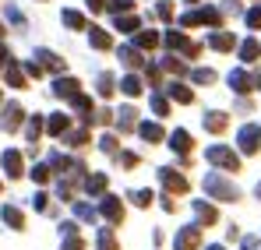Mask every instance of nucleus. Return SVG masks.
Here are the masks:
<instances>
[{"instance_id":"44","label":"nucleus","mask_w":261,"mask_h":250,"mask_svg":"<svg viewBox=\"0 0 261 250\" xmlns=\"http://www.w3.org/2000/svg\"><path fill=\"white\" fill-rule=\"evenodd\" d=\"M152 198H155L152 190H134V194H130V201H134L138 208H148V205H152Z\"/></svg>"},{"instance_id":"54","label":"nucleus","mask_w":261,"mask_h":250,"mask_svg":"<svg viewBox=\"0 0 261 250\" xmlns=\"http://www.w3.org/2000/svg\"><path fill=\"white\" fill-rule=\"evenodd\" d=\"M222 11H226V14H240V4H237V0H226Z\"/></svg>"},{"instance_id":"34","label":"nucleus","mask_w":261,"mask_h":250,"mask_svg":"<svg viewBox=\"0 0 261 250\" xmlns=\"http://www.w3.org/2000/svg\"><path fill=\"white\" fill-rule=\"evenodd\" d=\"M64 141H67L71 148H82V145H88V130H85V127H82V130H67Z\"/></svg>"},{"instance_id":"46","label":"nucleus","mask_w":261,"mask_h":250,"mask_svg":"<svg viewBox=\"0 0 261 250\" xmlns=\"http://www.w3.org/2000/svg\"><path fill=\"white\" fill-rule=\"evenodd\" d=\"M7 18H11V25H14V29H25V14H21L14 4H7Z\"/></svg>"},{"instance_id":"60","label":"nucleus","mask_w":261,"mask_h":250,"mask_svg":"<svg viewBox=\"0 0 261 250\" xmlns=\"http://www.w3.org/2000/svg\"><path fill=\"white\" fill-rule=\"evenodd\" d=\"M258 88H261V74H258Z\"/></svg>"},{"instance_id":"59","label":"nucleus","mask_w":261,"mask_h":250,"mask_svg":"<svg viewBox=\"0 0 261 250\" xmlns=\"http://www.w3.org/2000/svg\"><path fill=\"white\" fill-rule=\"evenodd\" d=\"M258 198H261V180H258Z\"/></svg>"},{"instance_id":"51","label":"nucleus","mask_w":261,"mask_h":250,"mask_svg":"<svg viewBox=\"0 0 261 250\" xmlns=\"http://www.w3.org/2000/svg\"><path fill=\"white\" fill-rule=\"evenodd\" d=\"M120 166L134 169V166H138V155H134V152H120Z\"/></svg>"},{"instance_id":"5","label":"nucleus","mask_w":261,"mask_h":250,"mask_svg":"<svg viewBox=\"0 0 261 250\" xmlns=\"http://www.w3.org/2000/svg\"><path fill=\"white\" fill-rule=\"evenodd\" d=\"M163 42H166L170 49H176V53H184V57H198V53H201V46H198V42H191L184 32H176V29H173V32H166Z\"/></svg>"},{"instance_id":"38","label":"nucleus","mask_w":261,"mask_h":250,"mask_svg":"<svg viewBox=\"0 0 261 250\" xmlns=\"http://www.w3.org/2000/svg\"><path fill=\"white\" fill-rule=\"evenodd\" d=\"M64 25H67V29H85V14L67 7V11H64Z\"/></svg>"},{"instance_id":"18","label":"nucleus","mask_w":261,"mask_h":250,"mask_svg":"<svg viewBox=\"0 0 261 250\" xmlns=\"http://www.w3.org/2000/svg\"><path fill=\"white\" fill-rule=\"evenodd\" d=\"M53 92H57L60 99H74V95H82V92H78V81H74V78H57Z\"/></svg>"},{"instance_id":"3","label":"nucleus","mask_w":261,"mask_h":250,"mask_svg":"<svg viewBox=\"0 0 261 250\" xmlns=\"http://www.w3.org/2000/svg\"><path fill=\"white\" fill-rule=\"evenodd\" d=\"M205 159L212 162V166H219V169H240V155L233 152V148H226V145H212L208 152H205Z\"/></svg>"},{"instance_id":"62","label":"nucleus","mask_w":261,"mask_h":250,"mask_svg":"<svg viewBox=\"0 0 261 250\" xmlns=\"http://www.w3.org/2000/svg\"><path fill=\"white\" fill-rule=\"evenodd\" d=\"M187 4H194V0H187Z\"/></svg>"},{"instance_id":"35","label":"nucleus","mask_w":261,"mask_h":250,"mask_svg":"<svg viewBox=\"0 0 261 250\" xmlns=\"http://www.w3.org/2000/svg\"><path fill=\"white\" fill-rule=\"evenodd\" d=\"M120 88H124V95H141V78L127 74V78H120Z\"/></svg>"},{"instance_id":"45","label":"nucleus","mask_w":261,"mask_h":250,"mask_svg":"<svg viewBox=\"0 0 261 250\" xmlns=\"http://www.w3.org/2000/svg\"><path fill=\"white\" fill-rule=\"evenodd\" d=\"M64 250H85V240H82L78 233H67V236H64Z\"/></svg>"},{"instance_id":"33","label":"nucleus","mask_w":261,"mask_h":250,"mask_svg":"<svg viewBox=\"0 0 261 250\" xmlns=\"http://www.w3.org/2000/svg\"><path fill=\"white\" fill-rule=\"evenodd\" d=\"M159 67H163V71H170V74H176V78H180V74H187V67H184L176 57H159Z\"/></svg>"},{"instance_id":"30","label":"nucleus","mask_w":261,"mask_h":250,"mask_svg":"<svg viewBox=\"0 0 261 250\" xmlns=\"http://www.w3.org/2000/svg\"><path fill=\"white\" fill-rule=\"evenodd\" d=\"M113 88H117V85H113V74H106V71H102V74L95 78V92H99L102 99H110V95H113Z\"/></svg>"},{"instance_id":"42","label":"nucleus","mask_w":261,"mask_h":250,"mask_svg":"<svg viewBox=\"0 0 261 250\" xmlns=\"http://www.w3.org/2000/svg\"><path fill=\"white\" fill-rule=\"evenodd\" d=\"M152 113H155V117H166V113H170V102H166L159 92L152 95Z\"/></svg>"},{"instance_id":"25","label":"nucleus","mask_w":261,"mask_h":250,"mask_svg":"<svg viewBox=\"0 0 261 250\" xmlns=\"http://www.w3.org/2000/svg\"><path fill=\"white\" fill-rule=\"evenodd\" d=\"M134 46L138 49H155L159 46V32H152V29L148 32H134Z\"/></svg>"},{"instance_id":"19","label":"nucleus","mask_w":261,"mask_h":250,"mask_svg":"<svg viewBox=\"0 0 261 250\" xmlns=\"http://www.w3.org/2000/svg\"><path fill=\"white\" fill-rule=\"evenodd\" d=\"M258 57H261V42L258 39H244L240 42V60H244V64H254Z\"/></svg>"},{"instance_id":"32","label":"nucleus","mask_w":261,"mask_h":250,"mask_svg":"<svg viewBox=\"0 0 261 250\" xmlns=\"http://www.w3.org/2000/svg\"><path fill=\"white\" fill-rule=\"evenodd\" d=\"M74 215H78L82 222H95V218H99V211L92 208L88 201H74Z\"/></svg>"},{"instance_id":"14","label":"nucleus","mask_w":261,"mask_h":250,"mask_svg":"<svg viewBox=\"0 0 261 250\" xmlns=\"http://www.w3.org/2000/svg\"><path fill=\"white\" fill-rule=\"evenodd\" d=\"M194 215H198V226H216L219 222V211L205 201H194Z\"/></svg>"},{"instance_id":"27","label":"nucleus","mask_w":261,"mask_h":250,"mask_svg":"<svg viewBox=\"0 0 261 250\" xmlns=\"http://www.w3.org/2000/svg\"><path fill=\"white\" fill-rule=\"evenodd\" d=\"M36 60H39L43 67H49V71H60V67H64V60H60L57 53H49V49H36Z\"/></svg>"},{"instance_id":"31","label":"nucleus","mask_w":261,"mask_h":250,"mask_svg":"<svg viewBox=\"0 0 261 250\" xmlns=\"http://www.w3.org/2000/svg\"><path fill=\"white\" fill-rule=\"evenodd\" d=\"M25 134H29L32 148H36V141H39V134H43V117H39V113H36V117H29V124H25Z\"/></svg>"},{"instance_id":"52","label":"nucleus","mask_w":261,"mask_h":250,"mask_svg":"<svg viewBox=\"0 0 261 250\" xmlns=\"http://www.w3.org/2000/svg\"><path fill=\"white\" fill-rule=\"evenodd\" d=\"M32 205H36V211H46V208H49V201H46V194H43V190H39V194L32 198Z\"/></svg>"},{"instance_id":"17","label":"nucleus","mask_w":261,"mask_h":250,"mask_svg":"<svg viewBox=\"0 0 261 250\" xmlns=\"http://www.w3.org/2000/svg\"><path fill=\"white\" fill-rule=\"evenodd\" d=\"M120 64H124V67H148V64L141 60L138 46H120Z\"/></svg>"},{"instance_id":"6","label":"nucleus","mask_w":261,"mask_h":250,"mask_svg":"<svg viewBox=\"0 0 261 250\" xmlns=\"http://www.w3.org/2000/svg\"><path fill=\"white\" fill-rule=\"evenodd\" d=\"M198 243H201V226L194 222V226H184L180 233H176L173 247L176 250H198Z\"/></svg>"},{"instance_id":"43","label":"nucleus","mask_w":261,"mask_h":250,"mask_svg":"<svg viewBox=\"0 0 261 250\" xmlns=\"http://www.w3.org/2000/svg\"><path fill=\"white\" fill-rule=\"evenodd\" d=\"M99 148H102L106 155H120V152H117V137H113V134H102V137H99Z\"/></svg>"},{"instance_id":"26","label":"nucleus","mask_w":261,"mask_h":250,"mask_svg":"<svg viewBox=\"0 0 261 250\" xmlns=\"http://www.w3.org/2000/svg\"><path fill=\"white\" fill-rule=\"evenodd\" d=\"M134 124H138V109H134V106H124V109L117 113V127H120V130H130Z\"/></svg>"},{"instance_id":"61","label":"nucleus","mask_w":261,"mask_h":250,"mask_svg":"<svg viewBox=\"0 0 261 250\" xmlns=\"http://www.w3.org/2000/svg\"><path fill=\"white\" fill-rule=\"evenodd\" d=\"M0 36H4V25H0Z\"/></svg>"},{"instance_id":"56","label":"nucleus","mask_w":261,"mask_h":250,"mask_svg":"<svg viewBox=\"0 0 261 250\" xmlns=\"http://www.w3.org/2000/svg\"><path fill=\"white\" fill-rule=\"evenodd\" d=\"M7 64H11V53L0 46V71H7Z\"/></svg>"},{"instance_id":"4","label":"nucleus","mask_w":261,"mask_h":250,"mask_svg":"<svg viewBox=\"0 0 261 250\" xmlns=\"http://www.w3.org/2000/svg\"><path fill=\"white\" fill-rule=\"evenodd\" d=\"M237 141H240V152H244V155L261 152V124H244L240 134H237Z\"/></svg>"},{"instance_id":"41","label":"nucleus","mask_w":261,"mask_h":250,"mask_svg":"<svg viewBox=\"0 0 261 250\" xmlns=\"http://www.w3.org/2000/svg\"><path fill=\"white\" fill-rule=\"evenodd\" d=\"M130 7H134V0H110L106 4V11H113V14H130Z\"/></svg>"},{"instance_id":"36","label":"nucleus","mask_w":261,"mask_h":250,"mask_svg":"<svg viewBox=\"0 0 261 250\" xmlns=\"http://www.w3.org/2000/svg\"><path fill=\"white\" fill-rule=\"evenodd\" d=\"M92 46H95V49H110V46H113V36L102 32V29H92Z\"/></svg>"},{"instance_id":"50","label":"nucleus","mask_w":261,"mask_h":250,"mask_svg":"<svg viewBox=\"0 0 261 250\" xmlns=\"http://www.w3.org/2000/svg\"><path fill=\"white\" fill-rule=\"evenodd\" d=\"M247 29H261V4L247 11Z\"/></svg>"},{"instance_id":"16","label":"nucleus","mask_w":261,"mask_h":250,"mask_svg":"<svg viewBox=\"0 0 261 250\" xmlns=\"http://www.w3.org/2000/svg\"><path fill=\"white\" fill-rule=\"evenodd\" d=\"M67 127H71V120H67V113H53V117L46 120V130H49L53 137H64V134H67Z\"/></svg>"},{"instance_id":"55","label":"nucleus","mask_w":261,"mask_h":250,"mask_svg":"<svg viewBox=\"0 0 261 250\" xmlns=\"http://www.w3.org/2000/svg\"><path fill=\"white\" fill-rule=\"evenodd\" d=\"M110 120H113L110 109H99V113H95V124H110Z\"/></svg>"},{"instance_id":"57","label":"nucleus","mask_w":261,"mask_h":250,"mask_svg":"<svg viewBox=\"0 0 261 250\" xmlns=\"http://www.w3.org/2000/svg\"><path fill=\"white\" fill-rule=\"evenodd\" d=\"M106 4H110V0H88V7H92V11H102Z\"/></svg>"},{"instance_id":"11","label":"nucleus","mask_w":261,"mask_h":250,"mask_svg":"<svg viewBox=\"0 0 261 250\" xmlns=\"http://www.w3.org/2000/svg\"><path fill=\"white\" fill-rule=\"evenodd\" d=\"M201 124H205V130H212V134H222L226 124H229V117H226L222 109H212V113H205V120H201Z\"/></svg>"},{"instance_id":"28","label":"nucleus","mask_w":261,"mask_h":250,"mask_svg":"<svg viewBox=\"0 0 261 250\" xmlns=\"http://www.w3.org/2000/svg\"><path fill=\"white\" fill-rule=\"evenodd\" d=\"M117 29H120L124 36H134V32L141 29V21H138L134 14H117Z\"/></svg>"},{"instance_id":"13","label":"nucleus","mask_w":261,"mask_h":250,"mask_svg":"<svg viewBox=\"0 0 261 250\" xmlns=\"http://www.w3.org/2000/svg\"><path fill=\"white\" fill-rule=\"evenodd\" d=\"M208 46H212V49H219V53H229V49L237 46V39H233L229 32H222V29H216V32L208 36Z\"/></svg>"},{"instance_id":"10","label":"nucleus","mask_w":261,"mask_h":250,"mask_svg":"<svg viewBox=\"0 0 261 250\" xmlns=\"http://www.w3.org/2000/svg\"><path fill=\"white\" fill-rule=\"evenodd\" d=\"M21 117H25V113H21V106H18V102H11V106L4 109V117H0V127H4V130H18Z\"/></svg>"},{"instance_id":"24","label":"nucleus","mask_w":261,"mask_h":250,"mask_svg":"<svg viewBox=\"0 0 261 250\" xmlns=\"http://www.w3.org/2000/svg\"><path fill=\"white\" fill-rule=\"evenodd\" d=\"M4 74H7V85H11V88H25V67H18L14 60L7 64V71H4Z\"/></svg>"},{"instance_id":"8","label":"nucleus","mask_w":261,"mask_h":250,"mask_svg":"<svg viewBox=\"0 0 261 250\" xmlns=\"http://www.w3.org/2000/svg\"><path fill=\"white\" fill-rule=\"evenodd\" d=\"M229 88H233L237 95H247L251 88H258V78H251L247 71H240V67H237V71H229Z\"/></svg>"},{"instance_id":"21","label":"nucleus","mask_w":261,"mask_h":250,"mask_svg":"<svg viewBox=\"0 0 261 250\" xmlns=\"http://www.w3.org/2000/svg\"><path fill=\"white\" fill-rule=\"evenodd\" d=\"M0 218L11 226V229H25V215L14 208V205H4V211H0Z\"/></svg>"},{"instance_id":"1","label":"nucleus","mask_w":261,"mask_h":250,"mask_svg":"<svg viewBox=\"0 0 261 250\" xmlns=\"http://www.w3.org/2000/svg\"><path fill=\"white\" fill-rule=\"evenodd\" d=\"M205 194H212L216 201H237L240 198V190L229 180H222L219 173H205Z\"/></svg>"},{"instance_id":"37","label":"nucleus","mask_w":261,"mask_h":250,"mask_svg":"<svg viewBox=\"0 0 261 250\" xmlns=\"http://www.w3.org/2000/svg\"><path fill=\"white\" fill-rule=\"evenodd\" d=\"M95 243H99V250H120V247H117V240H113V229H99Z\"/></svg>"},{"instance_id":"48","label":"nucleus","mask_w":261,"mask_h":250,"mask_svg":"<svg viewBox=\"0 0 261 250\" xmlns=\"http://www.w3.org/2000/svg\"><path fill=\"white\" fill-rule=\"evenodd\" d=\"M155 14H159L163 21H173V4H170V0H163V4L155 7Z\"/></svg>"},{"instance_id":"7","label":"nucleus","mask_w":261,"mask_h":250,"mask_svg":"<svg viewBox=\"0 0 261 250\" xmlns=\"http://www.w3.org/2000/svg\"><path fill=\"white\" fill-rule=\"evenodd\" d=\"M99 211H102L113 226H120V222H124V201H120V198H113V194H102V208H99Z\"/></svg>"},{"instance_id":"20","label":"nucleus","mask_w":261,"mask_h":250,"mask_svg":"<svg viewBox=\"0 0 261 250\" xmlns=\"http://www.w3.org/2000/svg\"><path fill=\"white\" fill-rule=\"evenodd\" d=\"M71 106L82 113V120H85V124L95 120V109H92V99H88V95H74V99H71Z\"/></svg>"},{"instance_id":"58","label":"nucleus","mask_w":261,"mask_h":250,"mask_svg":"<svg viewBox=\"0 0 261 250\" xmlns=\"http://www.w3.org/2000/svg\"><path fill=\"white\" fill-rule=\"evenodd\" d=\"M205 250H222V247H219V243H212V247H205Z\"/></svg>"},{"instance_id":"2","label":"nucleus","mask_w":261,"mask_h":250,"mask_svg":"<svg viewBox=\"0 0 261 250\" xmlns=\"http://www.w3.org/2000/svg\"><path fill=\"white\" fill-rule=\"evenodd\" d=\"M180 25H184V29H191V25H212V29H222V11H219V7H198V11H187V14L180 18Z\"/></svg>"},{"instance_id":"53","label":"nucleus","mask_w":261,"mask_h":250,"mask_svg":"<svg viewBox=\"0 0 261 250\" xmlns=\"http://www.w3.org/2000/svg\"><path fill=\"white\" fill-rule=\"evenodd\" d=\"M244 247L247 250H261V236H244Z\"/></svg>"},{"instance_id":"40","label":"nucleus","mask_w":261,"mask_h":250,"mask_svg":"<svg viewBox=\"0 0 261 250\" xmlns=\"http://www.w3.org/2000/svg\"><path fill=\"white\" fill-rule=\"evenodd\" d=\"M49 166H53V169H60V173H64V169H74V162H71V159H67L64 152H49Z\"/></svg>"},{"instance_id":"39","label":"nucleus","mask_w":261,"mask_h":250,"mask_svg":"<svg viewBox=\"0 0 261 250\" xmlns=\"http://www.w3.org/2000/svg\"><path fill=\"white\" fill-rule=\"evenodd\" d=\"M191 81L212 85V81H216V71H208V67H194V71H191Z\"/></svg>"},{"instance_id":"29","label":"nucleus","mask_w":261,"mask_h":250,"mask_svg":"<svg viewBox=\"0 0 261 250\" xmlns=\"http://www.w3.org/2000/svg\"><path fill=\"white\" fill-rule=\"evenodd\" d=\"M85 190H88V194H106V176H102V173L85 176Z\"/></svg>"},{"instance_id":"15","label":"nucleus","mask_w":261,"mask_h":250,"mask_svg":"<svg viewBox=\"0 0 261 250\" xmlns=\"http://www.w3.org/2000/svg\"><path fill=\"white\" fill-rule=\"evenodd\" d=\"M0 162H4V169H7V176H11V180H14V176H21V152H14V148H7Z\"/></svg>"},{"instance_id":"47","label":"nucleus","mask_w":261,"mask_h":250,"mask_svg":"<svg viewBox=\"0 0 261 250\" xmlns=\"http://www.w3.org/2000/svg\"><path fill=\"white\" fill-rule=\"evenodd\" d=\"M49 169H53L49 162H43V166H36V169H32V180H36V183H46V180H49Z\"/></svg>"},{"instance_id":"23","label":"nucleus","mask_w":261,"mask_h":250,"mask_svg":"<svg viewBox=\"0 0 261 250\" xmlns=\"http://www.w3.org/2000/svg\"><path fill=\"white\" fill-rule=\"evenodd\" d=\"M166 92H170V99H173V102H184V106H187V102L194 99V92H191L187 85H176V81L166 85Z\"/></svg>"},{"instance_id":"9","label":"nucleus","mask_w":261,"mask_h":250,"mask_svg":"<svg viewBox=\"0 0 261 250\" xmlns=\"http://www.w3.org/2000/svg\"><path fill=\"white\" fill-rule=\"evenodd\" d=\"M159 176H163V183H166V190H170V194H184V190H187V180H184V173H173V169H159Z\"/></svg>"},{"instance_id":"12","label":"nucleus","mask_w":261,"mask_h":250,"mask_svg":"<svg viewBox=\"0 0 261 250\" xmlns=\"http://www.w3.org/2000/svg\"><path fill=\"white\" fill-rule=\"evenodd\" d=\"M170 148L180 152V155H191L194 141H191V134H187V130H173V134H170Z\"/></svg>"},{"instance_id":"49","label":"nucleus","mask_w":261,"mask_h":250,"mask_svg":"<svg viewBox=\"0 0 261 250\" xmlns=\"http://www.w3.org/2000/svg\"><path fill=\"white\" fill-rule=\"evenodd\" d=\"M25 74H29V78H39V74H43V64H39L36 57H32V60H25Z\"/></svg>"},{"instance_id":"22","label":"nucleus","mask_w":261,"mask_h":250,"mask_svg":"<svg viewBox=\"0 0 261 250\" xmlns=\"http://www.w3.org/2000/svg\"><path fill=\"white\" fill-rule=\"evenodd\" d=\"M138 134L148 141V145H155V141H163V127L152 124V120H145V124H138Z\"/></svg>"}]
</instances>
